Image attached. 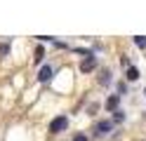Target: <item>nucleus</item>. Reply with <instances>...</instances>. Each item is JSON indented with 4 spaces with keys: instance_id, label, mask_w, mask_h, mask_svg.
I'll return each mask as SVG.
<instances>
[{
    "instance_id": "f257e3e1",
    "label": "nucleus",
    "mask_w": 146,
    "mask_h": 141,
    "mask_svg": "<svg viewBox=\"0 0 146 141\" xmlns=\"http://www.w3.org/2000/svg\"><path fill=\"white\" fill-rule=\"evenodd\" d=\"M66 125H68V118L66 115H57V118L50 122V132H52V134H59V132L66 129Z\"/></svg>"
},
{
    "instance_id": "f03ea898",
    "label": "nucleus",
    "mask_w": 146,
    "mask_h": 141,
    "mask_svg": "<svg viewBox=\"0 0 146 141\" xmlns=\"http://www.w3.org/2000/svg\"><path fill=\"white\" fill-rule=\"evenodd\" d=\"M111 129H113V122H111V120H99L97 127H94V134H97V136H104V134H108Z\"/></svg>"
},
{
    "instance_id": "7ed1b4c3",
    "label": "nucleus",
    "mask_w": 146,
    "mask_h": 141,
    "mask_svg": "<svg viewBox=\"0 0 146 141\" xmlns=\"http://www.w3.org/2000/svg\"><path fill=\"white\" fill-rule=\"evenodd\" d=\"M52 75H54V68H52V66H47V64L40 66V71H38V80H40V82L52 80Z\"/></svg>"
},
{
    "instance_id": "20e7f679",
    "label": "nucleus",
    "mask_w": 146,
    "mask_h": 141,
    "mask_svg": "<svg viewBox=\"0 0 146 141\" xmlns=\"http://www.w3.org/2000/svg\"><path fill=\"white\" fill-rule=\"evenodd\" d=\"M92 68H97V56L90 54V56H85V59H83V64H80V71H83V73H90Z\"/></svg>"
},
{
    "instance_id": "39448f33",
    "label": "nucleus",
    "mask_w": 146,
    "mask_h": 141,
    "mask_svg": "<svg viewBox=\"0 0 146 141\" xmlns=\"http://www.w3.org/2000/svg\"><path fill=\"white\" fill-rule=\"evenodd\" d=\"M118 106H120V97H118V94H111L108 101H106V108L113 113V111H118Z\"/></svg>"
},
{
    "instance_id": "423d86ee",
    "label": "nucleus",
    "mask_w": 146,
    "mask_h": 141,
    "mask_svg": "<svg viewBox=\"0 0 146 141\" xmlns=\"http://www.w3.org/2000/svg\"><path fill=\"white\" fill-rule=\"evenodd\" d=\"M127 80H139V68H137V66H130V68H127Z\"/></svg>"
},
{
    "instance_id": "0eeeda50",
    "label": "nucleus",
    "mask_w": 146,
    "mask_h": 141,
    "mask_svg": "<svg viewBox=\"0 0 146 141\" xmlns=\"http://www.w3.org/2000/svg\"><path fill=\"white\" fill-rule=\"evenodd\" d=\"M99 82H102V85H108V82H111V71H108V68L102 71V75H99Z\"/></svg>"
},
{
    "instance_id": "6e6552de",
    "label": "nucleus",
    "mask_w": 146,
    "mask_h": 141,
    "mask_svg": "<svg viewBox=\"0 0 146 141\" xmlns=\"http://www.w3.org/2000/svg\"><path fill=\"white\" fill-rule=\"evenodd\" d=\"M45 59V50H42V47H38V50H35V64H38L40 66V61Z\"/></svg>"
},
{
    "instance_id": "1a4fd4ad",
    "label": "nucleus",
    "mask_w": 146,
    "mask_h": 141,
    "mask_svg": "<svg viewBox=\"0 0 146 141\" xmlns=\"http://www.w3.org/2000/svg\"><path fill=\"white\" fill-rule=\"evenodd\" d=\"M134 42L139 45L141 50H146V35H137V38H134Z\"/></svg>"
},
{
    "instance_id": "9d476101",
    "label": "nucleus",
    "mask_w": 146,
    "mask_h": 141,
    "mask_svg": "<svg viewBox=\"0 0 146 141\" xmlns=\"http://www.w3.org/2000/svg\"><path fill=\"white\" fill-rule=\"evenodd\" d=\"M7 54H10V45L3 42V45H0V59H3V56H7Z\"/></svg>"
},
{
    "instance_id": "9b49d317",
    "label": "nucleus",
    "mask_w": 146,
    "mask_h": 141,
    "mask_svg": "<svg viewBox=\"0 0 146 141\" xmlns=\"http://www.w3.org/2000/svg\"><path fill=\"white\" fill-rule=\"evenodd\" d=\"M97 111H99V103H90L87 106V115H94Z\"/></svg>"
},
{
    "instance_id": "f8f14e48",
    "label": "nucleus",
    "mask_w": 146,
    "mask_h": 141,
    "mask_svg": "<svg viewBox=\"0 0 146 141\" xmlns=\"http://www.w3.org/2000/svg\"><path fill=\"white\" fill-rule=\"evenodd\" d=\"M113 120H115V122H123V120H125L123 111H113Z\"/></svg>"
},
{
    "instance_id": "ddd939ff",
    "label": "nucleus",
    "mask_w": 146,
    "mask_h": 141,
    "mask_svg": "<svg viewBox=\"0 0 146 141\" xmlns=\"http://www.w3.org/2000/svg\"><path fill=\"white\" fill-rule=\"evenodd\" d=\"M73 141H90L85 134H76V136H73Z\"/></svg>"
},
{
    "instance_id": "4468645a",
    "label": "nucleus",
    "mask_w": 146,
    "mask_h": 141,
    "mask_svg": "<svg viewBox=\"0 0 146 141\" xmlns=\"http://www.w3.org/2000/svg\"><path fill=\"white\" fill-rule=\"evenodd\" d=\"M144 94H146V92H144Z\"/></svg>"
}]
</instances>
